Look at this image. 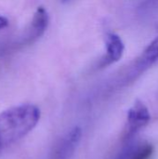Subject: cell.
Returning a JSON list of instances; mask_svg holds the SVG:
<instances>
[{
    "label": "cell",
    "instance_id": "cell-1",
    "mask_svg": "<svg viewBox=\"0 0 158 159\" xmlns=\"http://www.w3.org/2000/svg\"><path fill=\"white\" fill-rule=\"evenodd\" d=\"M41 117L40 109L34 104L13 106L0 114V151L31 132Z\"/></svg>",
    "mask_w": 158,
    "mask_h": 159
},
{
    "label": "cell",
    "instance_id": "cell-4",
    "mask_svg": "<svg viewBox=\"0 0 158 159\" xmlns=\"http://www.w3.org/2000/svg\"><path fill=\"white\" fill-rule=\"evenodd\" d=\"M82 138V130L79 127H74L61 139L57 151L55 159H70L74 154Z\"/></svg>",
    "mask_w": 158,
    "mask_h": 159
},
{
    "label": "cell",
    "instance_id": "cell-6",
    "mask_svg": "<svg viewBox=\"0 0 158 159\" xmlns=\"http://www.w3.org/2000/svg\"><path fill=\"white\" fill-rule=\"evenodd\" d=\"M154 146L148 142H130L119 153L116 159H151Z\"/></svg>",
    "mask_w": 158,
    "mask_h": 159
},
{
    "label": "cell",
    "instance_id": "cell-2",
    "mask_svg": "<svg viewBox=\"0 0 158 159\" xmlns=\"http://www.w3.org/2000/svg\"><path fill=\"white\" fill-rule=\"evenodd\" d=\"M151 120V114L147 106L140 100L135 101L129 108L125 128V138L129 141L134 135L144 129Z\"/></svg>",
    "mask_w": 158,
    "mask_h": 159
},
{
    "label": "cell",
    "instance_id": "cell-8",
    "mask_svg": "<svg viewBox=\"0 0 158 159\" xmlns=\"http://www.w3.org/2000/svg\"><path fill=\"white\" fill-rule=\"evenodd\" d=\"M8 22H9V21H8V20H7L6 17L0 15V30L6 28V27L8 25Z\"/></svg>",
    "mask_w": 158,
    "mask_h": 159
},
{
    "label": "cell",
    "instance_id": "cell-3",
    "mask_svg": "<svg viewBox=\"0 0 158 159\" xmlns=\"http://www.w3.org/2000/svg\"><path fill=\"white\" fill-rule=\"evenodd\" d=\"M49 23V16L47 9L43 7H39L31 20V23L21 39L23 45H30L39 39L47 31Z\"/></svg>",
    "mask_w": 158,
    "mask_h": 159
},
{
    "label": "cell",
    "instance_id": "cell-5",
    "mask_svg": "<svg viewBox=\"0 0 158 159\" xmlns=\"http://www.w3.org/2000/svg\"><path fill=\"white\" fill-rule=\"evenodd\" d=\"M106 54L101 60V66L104 67L118 61L124 54L125 45L121 37L115 33H108L105 36Z\"/></svg>",
    "mask_w": 158,
    "mask_h": 159
},
{
    "label": "cell",
    "instance_id": "cell-7",
    "mask_svg": "<svg viewBox=\"0 0 158 159\" xmlns=\"http://www.w3.org/2000/svg\"><path fill=\"white\" fill-rule=\"evenodd\" d=\"M158 59V34L156 37L150 43V45L145 48L141 58L138 61V68L143 70L148 68Z\"/></svg>",
    "mask_w": 158,
    "mask_h": 159
}]
</instances>
